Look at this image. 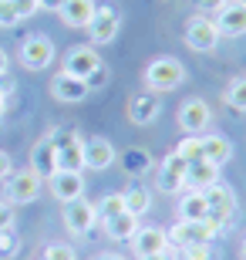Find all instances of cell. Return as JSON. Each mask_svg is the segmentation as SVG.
<instances>
[{"label":"cell","instance_id":"cell-4","mask_svg":"<svg viewBox=\"0 0 246 260\" xmlns=\"http://www.w3.org/2000/svg\"><path fill=\"white\" fill-rule=\"evenodd\" d=\"M51 139H54V152H57V169H67V173H85V139L71 128H51Z\"/></svg>","mask_w":246,"mask_h":260},{"label":"cell","instance_id":"cell-13","mask_svg":"<svg viewBox=\"0 0 246 260\" xmlns=\"http://www.w3.org/2000/svg\"><path fill=\"white\" fill-rule=\"evenodd\" d=\"M101 64V54H98V48L95 44H75V48H67V54H64V75H75V78H81L85 81L95 68Z\"/></svg>","mask_w":246,"mask_h":260},{"label":"cell","instance_id":"cell-21","mask_svg":"<svg viewBox=\"0 0 246 260\" xmlns=\"http://www.w3.org/2000/svg\"><path fill=\"white\" fill-rule=\"evenodd\" d=\"M199 149H202V159L213 166H223L233 159V142H229L226 135H216V132H206V135H199Z\"/></svg>","mask_w":246,"mask_h":260},{"label":"cell","instance_id":"cell-38","mask_svg":"<svg viewBox=\"0 0 246 260\" xmlns=\"http://www.w3.org/2000/svg\"><path fill=\"white\" fill-rule=\"evenodd\" d=\"M10 173H14V159H10V152H4V149H0V183H4Z\"/></svg>","mask_w":246,"mask_h":260},{"label":"cell","instance_id":"cell-10","mask_svg":"<svg viewBox=\"0 0 246 260\" xmlns=\"http://www.w3.org/2000/svg\"><path fill=\"white\" fill-rule=\"evenodd\" d=\"M209 125H213V105L206 98L192 95L179 105V128L186 135H199V132H206Z\"/></svg>","mask_w":246,"mask_h":260},{"label":"cell","instance_id":"cell-42","mask_svg":"<svg viewBox=\"0 0 246 260\" xmlns=\"http://www.w3.org/2000/svg\"><path fill=\"white\" fill-rule=\"evenodd\" d=\"M10 71V58H7V51L0 48V75H7Z\"/></svg>","mask_w":246,"mask_h":260},{"label":"cell","instance_id":"cell-11","mask_svg":"<svg viewBox=\"0 0 246 260\" xmlns=\"http://www.w3.org/2000/svg\"><path fill=\"white\" fill-rule=\"evenodd\" d=\"M98 226V210L91 200H75V203H64V230L71 237H88V233Z\"/></svg>","mask_w":246,"mask_h":260},{"label":"cell","instance_id":"cell-9","mask_svg":"<svg viewBox=\"0 0 246 260\" xmlns=\"http://www.w3.org/2000/svg\"><path fill=\"white\" fill-rule=\"evenodd\" d=\"M186 169H189L186 159H179L175 152L165 155V159L155 166V186H159V193H165V196L186 193Z\"/></svg>","mask_w":246,"mask_h":260},{"label":"cell","instance_id":"cell-39","mask_svg":"<svg viewBox=\"0 0 246 260\" xmlns=\"http://www.w3.org/2000/svg\"><path fill=\"white\" fill-rule=\"evenodd\" d=\"M61 4H64V0H38V7L41 10H51V14H57V10H61Z\"/></svg>","mask_w":246,"mask_h":260},{"label":"cell","instance_id":"cell-30","mask_svg":"<svg viewBox=\"0 0 246 260\" xmlns=\"http://www.w3.org/2000/svg\"><path fill=\"white\" fill-rule=\"evenodd\" d=\"M20 253V237L14 233V226H7V230H0V260H10Z\"/></svg>","mask_w":246,"mask_h":260},{"label":"cell","instance_id":"cell-44","mask_svg":"<svg viewBox=\"0 0 246 260\" xmlns=\"http://www.w3.org/2000/svg\"><path fill=\"white\" fill-rule=\"evenodd\" d=\"M4 112H7V98H4V91H0V118H4Z\"/></svg>","mask_w":246,"mask_h":260},{"label":"cell","instance_id":"cell-31","mask_svg":"<svg viewBox=\"0 0 246 260\" xmlns=\"http://www.w3.org/2000/svg\"><path fill=\"white\" fill-rule=\"evenodd\" d=\"M175 155L186 159V162H199L202 159V149H199V135H186L179 145H175Z\"/></svg>","mask_w":246,"mask_h":260},{"label":"cell","instance_id":"cell-36","mask_svg":"<svg viewBox=\"0 0 246 260\" xmlns=\"http://www.w3.org/2000/svg\"><path fill=\"white\" fill-rule=\"evenodd\" d=\"M192 4L199 7V14H206V17H209V14H219L229 0H192Z\"/></svg>","mask_w":246,"mask_h":260},{"label":"cell","instance_id":"cell-34","mask_svg":"<svg viewBox=\"0 0 246 260\" xmlns=\"http://www.w3.org/2000/svg\"><path fill=\"white\" fill-rule=\"evenodd\" d=\"M20 17H17V10H14V4L10 0H0V27H17Z\"/></svg>","mask_w":246,"mask_h":260},{"label":"cell","instance_id":"cell-45","mask_svg":"<svg viewBox=\"0 0 246 260\" xmlns=\"http://www.w3.org/2000/svg\"><path fill=\"white\" fill-rule=\"evenodd\" d=\"M239 4H246V0H239Z\"/></svg>","mask_w":246,"mask_h":260},{"label":"cell","instance_id":"cell-29","mask_svg":"<svg viewBox=\"0 0 246 260\" xmlns=\"http://www.w3.org/2000/svg\"><path fill=\"white\" fill-rule=\"evenodd\" d=\"M179 257L182 260H216V247H213V240L209 243H189V247H179Z\"/></svg>","mask_w":246,"mask_h":260},{"label":"cell","instance_id":"cell-33","mask_svg":"<svg viewBox=\"0 0 246 260\" xmlns=\"http://www.w3.org/2000/svg\"><path fill=\"white\" fill-rule=\"evenodd\" d=\"M108 81H112V71H108V64H98L91 75L85 78V85H88V91H101V88H108Z\"/></svg>","mask_w":246,"mask_h":260},{"label":"cell","instance_id":"cell-6","mask_svg":"<svg viewBox=\"0 0 246 260\" xmlns=\"http://www.w3.org/2000/svg\"><path fill=\"white\" fill-rule=\"evenodd\" d=\"M17 58H20V64L27 68V71H44V68H51L54 58H57L54 41H51L48 34H30V38H24Z\"/></svg>","mask_w":246,"mask_h":260},{"label":"cell","instance_id":"cell-1","mask_svg":"<svg viewBox=\"0 0 246 260\" xmlns=\"http://www.w3.org/2000/svg\"><path fill=\"white\" fill-rule=\"evenodd\" d=\"M142 81H145V91H152V95H169L186 81V64L179 58H169V54L152 58L142 71Z\"/></svg>","mask_w":246,"mask_h":260},{"label":"cell","instance_id":"cell-5","mask_svg":"<svg viewBox=\"0 0 246 260\" xmlns=\"http://www.w3.org/2000/svg\"><path fill=\"white\" fill-rule=\"evenodd\" d=\"M4 183H7V186H4V196H7L4 203H10V206H24V203H34L41 196L44 179L27 166V169H20V173H10Z\"/></svg>","mask_w":246,"mask_h":260},{"label":"cell","instance_id":"cell-22","mask_svg":"<svg viewBox=\"0 0 246 260\" xmlns=\"http://www.w3.org/2000/svg\"><path fill=\"white\" fill-rule=\"evenodd\" d=\"M95 0H64L61 4V10H57V17H61V24L64 27H88L91 24V17H95Z\"/></svg>","mask_w":246,"mask_h":260},{"label":"cell","instance_id":"cell-16","mask_svg":"<svg viewBox=\"0 0 246 260\" xmlns=\"http://www.w3.org/2000/svg\"><path fill=\"white\" fill-rule=\"evenodd\" d=\"M125 112H128V122H132V125H152V122L162 115L159 95H152V91H135V95L128 98Z\"/></svg>","mask_w":246,"mask_h":260},{"label":"cell","instance_id":"cell-32","mask_svg":"<svg viewBox=\"0 0 246 260\" xmlns=\"http://www.w3.org/2000/svg\"><path fill=\"white\" fill-rule=\"evenodd\" d=\"M41 260H78V253L71 243H48L41 250Z\"/></svg>","mask_w":246,"mask_h":260},{"label":"cell","instance_id":"cell-3","mask_svg":"<svg viewBox=\"0 0 246 260\" xmlns=\"http://www.w3.org/2000/svg\"><path fill=\"white\" fill-rule=\"evenodd\" d=\"M182 41H186V48L196 51V54H213L223 38H219L216 20H213V17H206V14H192V17L186 20Z\"/></svg>","mask_w":246,"mask_h":260},{"label":"cell","instance_id":"cell-14","mask_svg":"<svg viewBox=\"0 0 246 260\" xmlns=\"http://www.w3.org/2000/svg\"><path fill=\"white\" fill-rule=\"evenodd\" d=\"M128 247H132L135 260H142V257H152V253L169 250L172 243H169V237H165V230H162V226H138V230H135V237L128 240Z\"/></svg>","mask_w":246,"mask_h":260},{"label":"cell","instance_id":"cell-28","mask_svg":"<svg viewBox=\"0 0 246 260\" xmlns=\"http://www.w3.org/2000/svg\"><path fill=\"white\" fill-rule=\"evenodd\" d=\"M226 105L233 108V112H246V78H236V81H229L226 88Z\"/></svg>","mask_w":246,"mask_h":260},{"label":"cell","instance_id":"cell-26","mask_svg":"<svg viewBox=\"0 0 246 260\" xmlns=\"http://www.w3.org/2000/svg\"><path fill=\"white\" fill-rule=\"evenodd\" d=\"M122 200H125V213H132V216H145L152 210V193L145 186H128Z\"/></svg>","mask_w":246,"mask_h":260},{"label":"cell","instance_id":"cell-12","mask_svg":"<svg viewBox=\"0 0 246 260\" xmlns=\"http://www.w3.org/2000/svg\"><path fill=\"white\" fill-rule=\"evenodd\" d=\"M48 189L51 196H54L57 203H75L85 196V173H67V169H57V173H51L48 179Z\"/></svg>","mask_w":246,"mask_h":260},{"label":"cell","instance_id":"cell-35","mask_svg":"<svg viewBox=\"0 0 246 260\" xmlns=\"http://www.w3.org/2000/svg\"><path fill=\"white\" fill-rule=\"evenodd\" d=\"M10 4H14V10H17V17L20 20H27V17H34V14H38V0H10Z\"/></svg>","mask_w":246,"mask_h":260},{"label":"cell","instance_id":"cell-43","mask_svg":"<svg viewBox=\"0 0 246 260\" xmlns=\"http://www.w3.org/2000/svg\"><path fill=\"white\" fill-rule=\"evenodd\" d=\"M239 260H246V233H243V240H239Z\"/></svg>","mask_w":246,"mask_h":260},{"label":"cell","instance_id":"cell-8","mask_svg":"<svg viewBox=\"0 0 246 260\" xmlns=\"http://www.w3.org/2000/svg\"><path fill=\"white\" fill-rule=\"evenodd\" d=\"M165 237H169V243L179 250V247H189V243L216 240V226L209 220H175L169 230H165Z\"/></svg>","mask_w":246,"mask_h":260},{"label":"cell","instance_id":"cell-27","mask_svg":"<svg viewBox=\"0 0 246 260\" xmlns=\"http://www.w3.org/2000/svg\"><path fill=\"white\" fill-rule=\"evenodd\" d=\"M95 210H98V223H101V220H112V216H118V213H125L122 193H104L101 200L95 203Z\"/></svg>","mask_w":246,"mask_h":260},{"label":"cell","instance_id":"cell-18","mask_svg":"<svg viewBox=\"0 0 246 260\" xmlns=\"http://www.w3.org/2000/svg\"><path fill=\"white\" fill-rule=\"evenodd\" d=\"M213 20H216L219 38H243V34H246V4L229 0V4L219 10Z\"/></svg>","mask_w":246,"mask_h":260},{"label":"cell","instance_id":"cell-25","mask_svg":"<svg viewBox=\"0 0 246 260\" xmlns=\"http://www.w3.org/2000/svg\"><path fill=\"white\" fill-rule=\"evenodd\" d=\"M209 206H206V193L199 189H186L179 200V220H206Z\"/></svg>","mask_w":246,"mask_h":260},{"label":"cell","instance_id":"cell-37","mask_svg":"<svg viewBox=\"0 0 246 260\" xmlns=\"http://www.w3.org/2000/svg\"><path fill=\"white\" fill-rule=\"evenodd\" d=\"M7 226H14V206L0 200V230H7Z\"/></svg>","mask_w":246,"mask_h":260},{"label":"cell","instance_id":"cell-15","mask_svg":"<svg viewBox=\"0 0 246 260\" xmlns=\"http://www.w3.org/2000/svg\"><path fill=\"white\" fill-rule=\"evenodd\" d=\"M88 95H91V91H88V85L81 78L64 75V71H57V75L51 78V98L61 102V105H81Z\"/></svg>","mask_w":246,"mask_h":260},{"label":"cell","instance_id":"cell-20","mask_svg":"<svg viewBox=\"0 0 246 260\" xmlns=\"http://www.w3.org/2000/svg\"><path fill=\"white\" fill-rule=\"evenodd\" d=\"M118 166H122L125 176L138 179V176H145V173L155 169V159H152V152L145 149V145H128V149L118 155Z\"/></svg>","mask_w":246,"mask_h":260},{"label":"cell","instance_id":"cell-2","mask_svg":"<svg viewBox=\"0 0 246 260\" xmlns=\"http://www.w3.org/2000/svg\"><path fill=\"white\" fill-rule=\"evenodd\" d=\"M206 193V206H209V216L206 220L216 226V233H223L233 223V216H236V206H239V200H236V193H233V186L229 183H213L209 189H202Z\"/></svg>","mask_w":246,"mask_h":260},{"label":"cell","instance_id":"cell-40","mask_svg":"<svg viewBox=\"0 0 246 260\" xmlns=\"http://www.w3.org/2000/svg\"><path fill=\"white\" fill-rule=\"evenodd\" d=\"M142 260H175V247H169L162 253H152V257H142Z\"/></svg>","mask_w":246,"mask_h":260},{"label":"cell","instance_id":"cell-19","mask_svg":"<svg viewBox=\"0 0 246 260\" xmlns=\"http://www.w3.org/2000/svg\"><path fill=\"white\" fill-rule=\"evenodd\" d=\"M30 169L41 176V179H48L51 173H57V152H54V139L48 135H41L34 149H30Z\"/></svg>","mask_w":246,"mask_h":260},{"label":"cell","instance_id":"cell-41","mask_svg":"<svg viewBox=\"0 0 246 260\" xmlns=\"http://www.w3.org/2000/svg\"><path fill=\"white\" fill-rule=\"evenodd\" d=\"M91 260H128V257H122L118 250H101L98 257H91Z\"/></svg>","mask_w":246,"mask_h":260},{"label":"cell","instance_id":"cell-23","mask_svg":"<svg viewBox=\"0 0 246 260\" xmlns=\"http://www.w3.org/2000/svg\"><path fill=\"white\" fill-rule=\"evenodd\" d=\"M101 226H104V237H108V240L128 243L142 223H138V216H132V213H118V216H112V220H101Z\"/></svg>","mask_w":246,"mask_h":260},{"label":"cell","instance_id":"cell-24","mask_svg":"<svg viewBox=\"0 0 246 260\" xmlns=\"http://www.w3.org/2000/svg\"><path fill=\"white\" fill-rule=\"evenodd\" d=\"M213 183H219V166L206 162V159H199V162H189L186 169V189H209Z\"/></svg>","mask_w":246,"mask_h":260},{"label":"cell","instance_id":"cell-17","mask_svg":"<svg viewBox=\"0 0 246 260\" xmlns=\"http://www.w3.org/2000/svg\"><path fill=\"white\" fill-rule=\"evenodd\" d=\"M115 145L104 139V135H91V139H85V169H91V173H104V169H112L115 166Z\"/></svg>","mask_w":246,"mask_h":260},{"label":"cell","instance_id":"cell-7","mask_svg":"<svg viewBox=\"0 0 246 260\" xmlns=\"http://www.w3.org/2000/svg\"><path fill=\"white\" fill-rule=\"evenodd\" d=\"M88 41L95 44V48H104V44H112L115 38H118V30H122V14L112 7V4H101V7H95V17H91V24H88Z\"/></svg>","mask_w":246,"mask_h":260}]
</instances>
